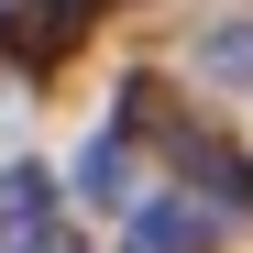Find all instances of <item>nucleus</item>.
I'll return each instance as SVG.
<instances>
[{"label": "nucleus", "mask_w": 253, "mask_h": 253, "mask_svg": "<svg viewBox=\"0 0 253 253\" xmlns=\"http://www.w3.org/2000/svg\"><path fill=\"white\" fill-rule=\"evenodd\" d=\"M121 253H209V209H198V198H154Z\"/></svg>", "instance_id": "obj_1"}, {"label": "nucleus", "mask_w": 253, "mask_h": 253, "mask_svg": "<svg viewBox=\"0 0 253 253\" xmlns=\"http://www.w3.org/2000/svg\"><path fill=\"white\" fill-rule=\"evenodd\" d=\"M198 77H220V88H242V77H253V11H231V22L198 33Z\"/></svg>", "instance_id": "obj_2"}, {"label": "nucleus", "mask_w": 253, "mask_h": 253, "mask_svg": "<svg viewBox=\"0 0 253 253\" xmlns=\"http://www.w3.org/2000/svg\"><path fill=\"white\" fill-rule=\"evenodd\" d=\"M44 220H55V187L33 176V165H22V176H0V231H44Z\"/></svg>", "instance_id": "obj_3"}, {"label": "nucleus", "mask_w": 253, "mask_h": 253, "mask_svg": "<svg viewBox=\"0 0 253 253\" xmlns=\"http://www.w3.org/2000/svg\"><path fill=\"white\" fill-rule=\"evenodd\" d=\"M77 187H88L99 209H121V198H132V154H121V143L99 132V143H88V165H77Z\"/></svg>", "instance_id": "obj_4"}]
</instances>
